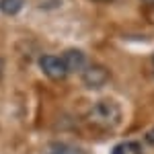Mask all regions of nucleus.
<instances>
[{"label":"nucleus","instance_id":"nucleus-2","mask_svg":"<svg viewBox=\"0 0 154 154\" xmlns=\"http://www.w3.org/2000/svg\"><path fill=\"white\" fill-rule=\"evenodd\" d=\"M39 68L51 80H64L68 76V68H66L64 60L60 56H41L39 58Z\"/></svg>","mask_w":154,"mask_h":154},{"label":"nucleus","instance_id":"nucleus-8","mask_svg":"<svg viewBox=\"0 0 154 154\" xmlns=\"http://www.w3.org/2000/svg\"><path fill=\"white\" fill-rule=\"evenodd\" d=\"M146 142H148V144H150V146L154 148V128L148 131V134H146Z\"/></svg>","mask_w":154,"mask_h":154},{"label":"nucleus","instance_id":"nucleus-3","mask_svg":"<svg viewBox=\"0 0 154 154\" xmlns=\"http://www.w3.org/2000/svg\"><path fill=\"white\" fill-rule=\"evenodd\" d=\"M111 78V72L107 70L105 66L101 64H93V66H86L82 70V82L88 86V88H101L105 86Z\"/></svg>","mask_w":154,"mask_h":154},{"label":"nucleus","instance_id":"nucleus-11","mask_svg":"<svg viewBox=\"0 0 154 154\" xmlns=\"http://www.w3.org/2000/svg\"><path fill=\"white\" fill-rule=\"evenodd\" d=\"M0 72H2V62H0Z\"/></svg>","mask_w":154,"mask_h":154},{"label":"nucleus","instance_id":"nucleus-5","mask_svg":"<svg viewBox=\"0 0 154 154\" xmlns=\"http://www.w3.org/2000/svg\"><path fill=\"white\" fill-rule=\"evenodd\" d=\"M25 6V0H0V11L4 14H17Z\"/></svg>","mask_w":154,"mask_h":154},{"label":"nucleus","instance_id":"nucleus-10","mask_svg":"<svg viewBox=\"0 0 154 154\" xmlns=\"http://www.w3.org/2000/svg\"><path fill=\"white\" fill-rule=\"evenodd\" d=\"M152 68H154V56H152Z\"/></svg>","mask_w":154,"mask_h":154},{"label":"nucleus","instance_id":"nucleus-4","mask_svg":"<svg viewBox=\"0 0 154 154\" xmlns=\"http://www.w3.org/2000/svg\"><path fill=\"white\" fill-rule=\"evenodd\" d=\"M62 60H64L68 72H82L84 66H86V56L80 49H66Z\"/></svg>","mask_w":154,"mask_h":154},{"label":"nucleus","instance_id":"nucleus-1","mask_svg":"<svg viewBox=\"0 0 154 154\" xmlns=\"http://www.w3.org/2000/svg\"><path fill=\"white\" fill-rule=\"evenodd\" d=\"M88 119L99 128H115L121 121V109L115 101L103 99V101L93 105L91 113H88Z\"/></svg>","mask_w":154,"mask_h":154},{"label":"nucleus","instance_id":"nucleus-7","mask_svg":"<svg viewBox=\"0 0 154 154\" xmlns=\"http://www.w3.org/2000/svg\"><path fill=\"white\" fill-rule=\"evenodd\" d=\"M130 150H136L134 144H119L117 148H113V152H111V154H125V152H130Z\"/></svg>","mask_w":154,"mask_h":154},{"label":"nucleus","instance_id":"nucleus-6","mask_svg":"<svg viewBox=\"0 0 154 154\" xmlns=\"http://www.w3.org/2000/svg\"><path fill=\"white\" fill-rule=\"evenodd\" d=\"M48 154H80L78 150H74L70 146H56V148H51Z\"/></svg>","mask_w":154,"mask_h":154},{"label":"nucleus","instance_id":"nucleus-12","mask_svg":"<svg viewBox=\"0 0 154 154\" xmlns=\"http://www.w3.org/2000/svg\"><path fill=\"white\" fill-rule=\"evenodd\" d=\"M144 2H154V0H144Z\"/></svg>","mask_w":154,"mask_h":154},{"label":"nucleus","instance_id":"nucleus-9","mask_svg":"<svg viewBox=\"0 0 154 154\" xmlns=\"http://www.w3.org/2000/svg\"><path fill=\"white\" fill-rule=\"evenodd\" d=\"M99 2H111V0H99Z\"/></svg>","mask_w":154,"mask_h":154}]
</instances>
